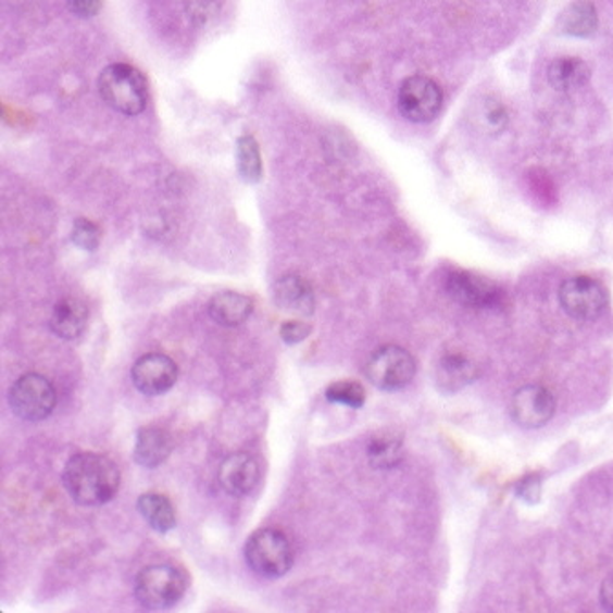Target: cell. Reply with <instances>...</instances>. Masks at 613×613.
<instances>
[{
  "instance_id": "obj_11",
  "label": "cell",
  "mask_w": 613,
  "mask_h": 613,
  "mask_svg": "<svg viewBox=\"0 0 613 613\" xmlns=\"http://www.w3.org/2000/svg\"><path fill=\"white\" fill-rule=\"evenodd\" d=\"M260 464L249 453H234L220 467V486L233 497L250 493L260 483Z\"/></svg>"
},
{
  "instance_id": "obj_24",
  "label": "cell",
  "mask_w": 613,
  "mask_h": 613,
  "mask_svg": "<svg viewBox=\"0 0 613 613\" xmlns=\"http://www.w3.org/2000/svg\"><path fill=\"white\" fill-rule=\"evenodd\" d=\"M72 241L83 250H96L101 241V230L96 223L88 222L85 217H79L74 223L72 230Z\"/></svg>"
},
{
  "instance_id": "obj_1",
  "label": "cell",
  "mask_w": 613,
  "mask_h": 613,
  "mask_svg": "<svg viewBox=\"0 0 613 613\" xmlns=\"http://www.w3.org/2000/svg\"><path fill=\"white\" fill-rule=\"evenodd\" d=\"M63 483L77 504L101 505L120 491L121 472L104 454L77 453L64 466Z\"/></svg>"
},
{
  "instance_id": "obj_3",
  "label": "cell",
  "mask_w": 613,
  "mask_h": 613,
  "mask_svg": "<svg viewBox=\"0 0 613 613\" xmlns=\"http://www.w3.org/2000/svg\"><path fill=\"white\" fill-rule=\"evenodd\" d=\"M187 588L188 577L183 570L171 564H155L137 575L134 593L141 606L166 610L182 601Z\"/></svg>"
},
{
  "instance_id": "obj_13",
  "label": "cell",
  "mask_w": 613,
  "mask_h": 613,
  "mask_svg": "<svg viewBox=\"0 0 613 613\" xmlns=\"http://www.w3.org/2000/svg\"><path fill=\"white\" fill-rule=\"evenodd\" d=\"M172 437L161 427H142L137 433L134 459L142 467H158L172 453Z\"/></svg>"
},
{
  "instance_id": "obj_7",
  "label": "cell",
  "mask_w": 613,
  "mask_h": 613,
  "mask_svg": "<svg viewBox=\"0 0 613 613\" xmlns=\"http://www.w3.org/2000/svg\"><path fill=\"white\" fill-rule=\"evenodd\" d=\"M442 90L435 80L424 75H413L403 80L398 90V109L413 123H429L442 109Z\"/></svg>"
},
{
  "instance_id": "obj_27",
  "label": "cell",
  "mask_w": 613,
  "mask_h": 613,
  "mask_svg": "<svg viewBox=\"0 0 613 613\" xmlns=\"http://www.w3.org/2000/svg\"><path fill=\"white\" fill-rule=\"evenodd\" d=\"M601 602L613 612V574L604 579L601 586Z\"/></svg>"
},
{
  "instance_id": "obj_18",
  "label": "cell",
  "mask_w": 613,
  "mask_h": 613,
  "mask_svg": "<svg viewBox=\"0 0 613 613\" xmlns=\"http://www.w3.org/2000/svg\"><path fill=\"white\" fill-rule=\"evenodd\" d=\"M590 79V68L579 58H561L548 68V80L559 91L577 90Z\"/></svg>"
},
{
  "instance_id": "obj_17",
  "label": "cell",
  "mask_w": 613,
  "mask_h": 613,
  "mask_svg": "<svg viewBox=\"0 0 613 613\" xmlns=\"http://www.w3.org/2000/svg\"><path fill=\"white\" fill-rule=\"evenodd\" d=\"M449 290L460 301L470 305H489L497 300V289L483 278H475L472 274L456 273L449 278Z\"/></svg>"
},
{
  "instance_id": "obj_12",
  "label": "cell",
  "mask_w": 613,
  "mask_h": 613,
  "mask_svg": "<svg viewBox=\"0 0 613 613\" xmlns=\"http://www.w3.org/2000/svg\"><path fill=\"white\" fill-rule=\"evenodd\" d=\"M276 303L284 311L300 314V316H311L314 311V292L311 284L301 278L298 274H289L279 279L276 285Z\"/></svg>"
},
{
  "instance_id": "obj_21",
  "label": "cell",
  "mask_w": 613,
  "mask_h": 613,
  "mask_svg": "<svg viewBox=\"0 0 613 613\" xmlns=\"http://www.w3.org/2000/svg\"><path fill=\"white\" fill-rule=\"evenodd\" d=\"M367 454H370L371 464L378 470L395 467L402 459V438L392 431L378 433L371 438Z\"/></svg>"
},
{
  "instance_id": "obj_23",
  "label": "cell",
  "mask_w": 613,
  "mask_h": 613,
  "mask_svg": "<svg viewBox=\"0 0 613 613\" xmlns=\"http://www.w3.org/2000/svg\"><path fill=\"white\" fill-rule=\"evenodd\" d=\"M325 398L333 403H341L347 408L360 409L365 403V389L358 381L340 380L325 389Z\"/></svg>"
},
{
  "instance_id": "obj_22",
  "label": "cell",
  "mask_w": 613,
  "mask_h": 613,
  "mask_svg": "<svg viewBox=\"0 0 613 613\" xmlns=\"http://www.w3.org/2000/svg\"><path fill=\"white\" fill-rule=\"evenodd\" d=\"M238 168L247 183H258L262 179V155L252 136L238 139Z\"/></svg>"
},
{
  "instance_id": "obj_20",
  "label": "cell",
  "mask_w": 613,
  "mask_h": 613,
  "mask_svg": "<svg viewBox=\"0 0 613 613\" xmlns=\"http://www.w3.org/2000/svg\"><path fill=\"white\" fill-rule=\"evenodd\" d=\"M597 23L599 18H597L596 7L588 0H577L562 13L559 28L562 29V34L572 37H590L597 29Z\"/></svg>"
},
{
  "instance_id": "obj_8",
  "label": "cell",
  "mask_w": 613,
  "mask_h": 613,
  "mask_svg": "<svg viewBox=\"0 0 613 613\" xmlns=\"http://www.w3.org/2000/svg\"><path fill=\"white\" fill-rule=\"evenodd\" d=\"M562 309L575 320H596L608 306V292L590 276L568 278L559 289Z\"/></svg>"
},
{
  "instance_id": "obj_26",
  "label": "cell",
  "mask_w": 613,
  "mask_h": 613,
  "mask_svg": "<svg viewBox=\"0 0 613 613\" xmlns=\"http://www.w3.org/2000/svg\"><path fill=\"white\" fill-rule=\"evenodd\" d=\"M68 8L79 17H93L101 12L102 0H68Z\"/></svg>"
},
{
  "instance_id": "obj_4",
  "label": "cell",
  "mask_w": 613,
  "mask_h": 613,
  "mask_svg": "<svg viewBox=\"0 0 613 613\" xmlns=\"http://www.w3.org/2000/svg\"><path fill=\"white\" fill-rule=\"evenodd\" d=\"M292 548L278 529H258L245 545V561L260 577L278 579L292 566Z\"/></svg>"
},
{
  "instance_id": "obj_10",
  "label": "cell",
  "mask_w": 613,
  "mask_h": 613,
  "mask_svg": "<svg viewBox=\"0 0 613 613\" xmlns=\"http://www.w3.org/2000/svg\"><path fill=\"white\" fill-rule=\"evenodd\" d=\"M176 380V362L161 352L145 354L132 367L134 386L148 397L165 395L166 391H171Z\"/></svg>"
},
{
  "instance_id": "obj_14",
  "label": "cell",
  "mask_w": 613,
  "mask_h": 613,
  "mask_svg": "<svg viewBox=\"0 0 613 613\" xmlns=\"http://www.w3.org/2000/svg\"><path fill=\"white\" fill-rule=\"evenodd\" d=\"M50 327L55 335L64 340H75L88 327V309L77 298H63L53 306Z\"/></svg>"
},
{
  "instance_id": "obj_5",
  "label": "cell",
  "mask_w": 613,
  "mask_h": 613,
  "mask_svg": "<svg viewBox=\"0 0 613 613\" xmlns=\"http://www.w3.org/2000/svg\"><path fill=\"white\" fill-rule=\"evenodd\" d=\"M58 403L55 387L45 376L28 373L21 376L10 389L13 413L28 422H40L53 413Z\"/></svg>"
},
{
  "instance_id": "obj_2",
  "label": "cell",
  "mask_w": 613,
  "mask_h": 613,
  "mask_svg": "<svg viewBox=\"0 0 613 613\" xmlns=\"http://www.w3.org/2000/svg\"><path fill=\"white\" fill-rule=\"evenodd\" d=\"M99 93L110 109L123 115L141 114L148 104L145 75L130 64H110L99 75Z\"/></svg>"
},
{
  "instance_id": "obj_19",
  "label": "cell",
  "mask_w": 613,
  "mask_h": 613,
  "mask_svg": "<svg viewBox=\"0 0 613 613\" xmlns=\"http://www.w3.org/2000/svg\"><path fill=\"white\" fill-rule=\"evenodd\" d=\"M137 508L141 511L142 518L147 521L150 528L166 534L176 528V510L171 500L161 493H145L137 502Z\"/></svg>"
},
{
  "instance_id": "obj_9",
  "label": "cell",
  "mask_w": 613,
  "mask_h": 613,
  "mask_svg": "<svg viewBox=\"0 0 613 613\" xmlns=\"http://www.w3.org/2000/svg\"><path fill=\"white\" fill-rule=\"evenodd\" d=\"M555 397L545 386H524L513 395L511 416L526 429L542 427L555 415Z\"/></svg>"
},
{
  "instance_id": "obj_15",
  "label": "cell",
  "mask_w": 613,
  "mask_h": 613,
  "mask_svg": "<svg viewBox=\"0 0 613 613\" xmlns=\"http://www.w3.org/2000/svg\"><path fill=\"white\" fill-rule=\"evenodd\" d=\"M254 303L250 300L249 296L233 292V290H225L220 295L212 298L209 303V314L216 324L225 325V327H236L247 322L250 314H252Z\"/></svg>"
},
{
  "instance_id": "obj_25",
  "label": "cell",
  "mask_w": 613,
  "mask_h": 613,
  "mask_svg": "<svg viewBox=\"0 0 613 613\" xmlns=\"http://www.w3.org/2000/svg\"><path fill=\"white\" fill-rule=\"evenodd\" d=\"M309 333H311V325L305 324V322H298V320L285 322L279 329V335L287 343H300V341L305 340Z\"/></svg>"
},
{
  "instance_id": "obj_16",
  "label": "cell",
  "mask_w": 613,
  "mask_h": 613,
  "mask_svg": "<svg viewBox=\"0 0 613 613\" xmlns=\"http://www.w3.org/2000/svg\"><path fill=\"white\" fill-rule=\"evenodd\" d=\"M477 378V367L462 354H446L437 365V384L442 391L454 392Z\"/></svg>"
},
{
  "instance_id": "obj_6",
  "label": "cell",
  "mask_w": 613,
  "mask_h": 613,
  "mask_svg": "<svg viewBox=\"0 0 613 613\" xmlns=\"http://www.w3.org/2000/svg\"><path fill=\"white\" fill-rule=\"evenodd\" d=\"M415 358L398 346L380 347L365 365V375L381 391L403 389L415 378Z\"/></svg>"
}]
</instances>
